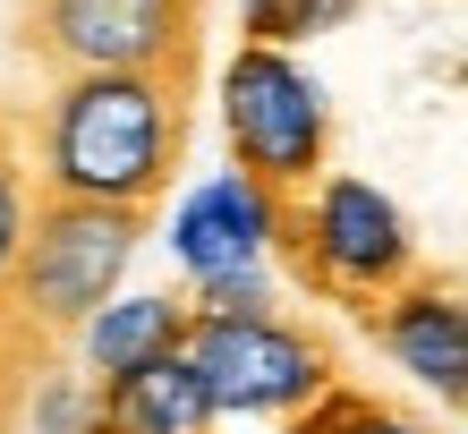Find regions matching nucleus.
Returning <instances> with one entry per match:
<instances>
[{"label": "nucleus", "mask_w": 468, "mask_h": 434, "mask_svg": "<svg viewBox=\"0 0 468 434\" xmlns=\"http://www.w3.org/2000/svg\"><path fill=\"white\" fill-rule=\"evenodd\" d=\"M187 128H197V77H60L35 111V187L60 205L145 213L171 196Z\"/></svg>", "instance_id": "nucleus-1"}, {"label": "nucleus", "mask_w": 468, "mask_h": 434, "mask_svg": "<svg viewBox=\"0 0 468 434\" xmlns=\"http://www.w3.org/2000/svg\"><path fill=\"white\" fill-rule=\"evenodd\" d=\"M272 256L307 298H333L349 315L383 307L392 290H409L426 273L409 213L375 179H349V171H324L298 205H272Z\"/></svg>", "instance_id": "nucleus-2"}, {"label": "nucleus", "mask_w": 468, "mask_h": 434, "mask_svg": "<svg viewBox=\"0 0 468 434\" xmlns=\"http://www.w3.org/2000/svg\"><path fill=\"white\" fill-rule=\"evenodd\" d=\"M17 51L60 77H205V0H17Z\"/></svg>", "instance_id": "nucleus-3"}, {"label": "nucleus", "mask_w": 468, "mask_h": 434, "mask_svg": "<svg viewBox=\"0 0 468 434\" xmlns=\"http://www.w3.org/2000/svg\"><path fill=\"white\" fill-rule=\"evenodd\" d=\"M222 145L247 187H264L272 205H298L333 162V102L290 51L239 43L222 60Z\"/></svg>", "instance_id": "nucleus-4"}, {"label": "nucleus", "mask_w": 468, "mask_h": 434, "mask_svg": "<svg viewBox=\"0 0 468 434\" xmlns=\"http://www.w3.org/2000/svg\"><path fill=\"white\" fill-rule=\"evenodd\" d=\"M179 358L197 366L213 418H298L341 384L333 341L290 315H187Z\"/></svg>", "instance_id": "nucleus-5"}, {"label": "nucleus", "mask_w": 468, "mask_h": 434, "mask_svg": "<svg viewBox=\"0 0 468 434\" xmlns=\"http://www.w3.org/2000/svg\"><path fill=\"white\" fill-rule=\"evenodd\" d=\"M357 323L375 333V349H383L400 375H418L443 409L468 418V298H460L443 273H418L409 290H392L383 307H367Z\"/></svg>", "instance_id": "nucleus-6"}, {"label": "nucleus", "mask_w": 468, "mask_h": 434, "mask_svg": "<svg viewBox=\"0 0 468 434\" xmlns=\"http://www.w3.org/2000/svg\"><path fill=\"white\" fill-rule=\"evenodd\" d=\"M171 248H179V264H187V281L264 273V256H272V196H264V187H247L239 171L205 179L197 196L179 205Z\"/></svg>", "instance_id": "nucleus-7"}, {"label": "nucleus", "mask_w": 468, "mask_h": 434, "mask_svg": "<svg viewBox=\"0 0 468 434\" xmlns=\"http://www.w3.org/2000/svg\"><path fill=\"white\" fill-rule=\"evenodd\" d=\"M94 434H213V400L187 358H154L94 392Z\"/></svg>", "instance_id": "nucleus-8"}, {"label": "nucleus", "mask_w": 468, "mask_h": 434, "mask_svg": "<svg viewBox=\"0 0 468 434\" xmlns=\"http://www.w3.org/2000/svg\"><path fill=\"white\" fill-rule=\"evenodd\" d=\"M187 341V298H112L94 323H86V366H94V392L120 384V375L154 366V358H179Z\"/></svg>", "instance_id": "nucleus-9"}, {"label": "nucleus", "mask_w": 468, "mask_h": 434, "mask_svg": "<svg viewBox=\"0 0 468 434\" xmlns=\"http://www.w3.org/2000/svg\"><path fill=\"white\" fill-rule=\"evenodd\" d=\"M35 111H17V102H0V281H9V264L26 248V222H35Z\"/></svg>", "instance_id": "nucleus-10"}, {"label": "nucleus", "mask_w": 468, "mask_h": 434, "mask_svg": "<svg viewBox=\"0 0 468 434\" xmlns=\"http://www.w3.org/2000/svg\"><path fill=\"white\" fill-rule=\"evenodd\" d=\"M290 434H426L418 418H400L392 400H375V392H357V384H333L315 400V409H298Z\"/></svg>", "instance_id": "nucleus-11"}, {"label": "nucleus", "mask_w": 468, "mask_h": 434, "mask_svg": "<svg viewBox=\"0 0 468 434\" xmlns=\"http://www.w3.org/2000/svg\"><path fill=\"white\" fill-rule=\"evenodd\" d=\"M349 9L357 0H239V26H247V43L290 51L298 35H324V26H341Z\"/></svg>", "instance_id": "nucleus-12"}, {"label": "nucleus", "mask_w": 468, "mask_h": 434, "mask_svg": "<svg viewBox=\"0 0 468 434\" xmlns=\"http://www.w3.org/2000/svg\"><path fill=\"white\" fill-rule=\"evenodd\" d=\"M0 434H17V418H0Z\"/></svg>", "instance_id": "nucleus-13"}, {"label": "nucleus", "mask_w": 468, "mask_h": 434, "mask_svg": "<svg viewBox=\"0 0 468 434\" xmlns=\"http://www.w3.org/2000/svg\"><path fill=\"white\" fill-rule=\"evenodd\" d=\"M452 290H460V298H468V273H460V281H452Z\"/></svg>", "instance_id": "nucleus-14"}]
</instances>
